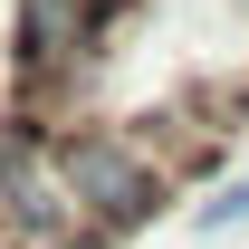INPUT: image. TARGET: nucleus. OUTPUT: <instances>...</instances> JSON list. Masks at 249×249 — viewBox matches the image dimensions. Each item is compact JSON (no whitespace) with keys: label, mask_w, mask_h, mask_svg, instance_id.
<instances>
[{"label":"nucleus","mask_w":249,"mask_h":249,"mask_svg":"<svg viewBox=\"0 0 249 249\" xmlns=\"http://www.w3.org/2000/svg\"><path fill=\"white\" fill-rule=\"evenodd\" d=\"M106 10H115V0H106Z\"/></svg>","instance_id":"obj_3"},{"label":"nucleus","mask_w":249,"mask_h":249,"mask_svg":"<svg viewBox=\"0 0 249 249\" xmlns=\"http://www.w3.org/2000/svg\"><path fill=\"white\" fill-rule=\"evenodd\" d=\"M58 173H67V192H77V211H87L96 249H106V240H134V230L182 192L134 124H58Z\"/></svg>","instance_id":"obj_1"},{"label":"nucleus","mask_w":249,"mask_h":249,"mask_svg":"<svg viewBox=\"0 0 249 249\" xmlns=\"http://www.w3.org/2000/svg\"><path fill=\"white\" fill-rule=\"evenodd\" d=\"M240 220H249V182H230L211 211H201V230H240Z\"/></svg>","instance_id":"obj_2"}]
</instances>
